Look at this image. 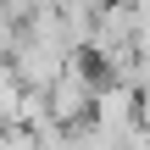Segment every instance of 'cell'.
I'll return each instance as SVG.
<instances>
[{
  "label": "cell",
  "mask_w": 150,
  "mask_h": 150,
  "mask_svg": "<svg viewBox=\"0 0 150 150\" xmlns=\"http://www.w3.org/2000/svg\"><path fill=\"white\" fill-rule=\"evenodd\" d=\"M95 89H100V83L83 72V61H72V67H67V72L45 89V95H50V117H61V122L89 117V111H95Z\"/></svg>",
  "instance_id": "2"
},
{
  "label": "cell",
  "mask_w": 150,
  "mask_h": 150,
  "mask_svg": "<svg viewBox=\"0 0 150 150\" xmlns=\"http://www.w3.org/2000/svg\"><path fill=\"white\" fill-rule=\"evenodd\" d=\"M122 50H139V11H134V0H106L89 17V56L111 61Z\"/></svg>",
  "instance_id": "1"
}]
</instances>
